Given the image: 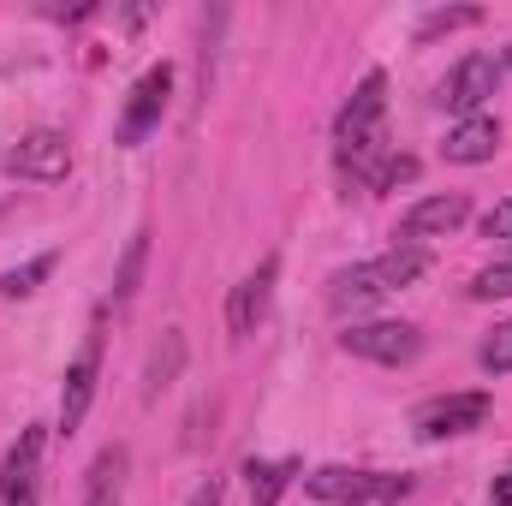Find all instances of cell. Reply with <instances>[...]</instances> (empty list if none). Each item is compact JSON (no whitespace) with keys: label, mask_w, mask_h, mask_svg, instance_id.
Returning <instances> with one entry per match:
<instances>
[{"label":"cell","mask_w":512,"mask_h":506,"mask_svg":"<svg viewBox=\"0 0 512 506\" xmlns=\"http://www.w3.org/2000/svg\"><path fill=\"white\" fill-rule=\"evenodd\" d=\"M304 489L322 506H399L411 495V477L393 471H352V465H322L304 477Z\"/></svg>","instance_id":"6da1fadb"},{"label":"cell","mask_w":512,"mask_h":506,"mask_svg":"<svg viewBox=\"0 0 512 506\" xmlns=\"http://www.w3.org/2000/svg\"><path fill=\"white\" fill-rule=\"evenodd\" d=\"M340 346L364 364H382V370H405V364L423 358V334L411 322H352L340 334Z\"/></svg>","instance_id":"7a4b0ae2"},{"label":"cell","mask_w":512,"mask_h":506,"mask_svg":"<svg viewBox=\"0 0 512 506\" xmlns=\"http://www.w3.org/2000/svg\"><path fill=\"white\" fill-rule=\"evenodd\" d=\"M96 381H102V310L90 316L84 346H78V358L66 364V387H60V435H78V423L90 417Z\"/></svg>","instance_id":"3957f363"},{"label":"cell","mask_w":512,"mask_h":506,"mask_svg":"<svg viewBox=\"0 0 512 506\" xmlns=\"http://www.w3.org/2000/svg\"><path fill=\"white\" fill-rule=\"evenodd\" d=\"M6 173L12 179H36V185H60L72 173V143L66 131H24L12 149H6Z\"/></svg>","instance_id":"277c9868"},{"label":"cell","mask_w":512,"mask_h":506,"mask_svg":"<svg viewBox=\"0 0 512 506\" xmlns=\"http://www.w3.org/2000/svg\"><path fill=\"white\" fill-rule=\"evenodd\" d=\"M483 417H489V393H441V399H423L411 411V429L423 441H447V435L483 429Z\"/></svg>","instance_id":"5b68a950"},{"label":"cell","mask_w":512,"mask_h":506,"mask_svg":"<svg viewBox=\"0 0 512 506\" xmlns=\"http://www.w3.org/2000/svg\"><path fill=\"white\" fill-rule=\"evenodd\" d=\"M495 84H501V60H489V54H465L453 72H447V84H441V108L447 114H459V120H477L483 114V102L495 96Z\"/></svg>","instance_id":"8992f818"},{"label":"cell","mask_w":512,"mask_h":506,"mask_svg":"<svg viewBox=\"0 0 512 506\" xmlns=\"http://www.w3.org/2000/svg\"><path fill=\"white\" fill-rule=\"evenodd\" d=\"M167 96H173V66L161 60V66H149V72L131 84V102H126V114H120V143H126V149H137L149 131L161 126Z\"/></svg>","instance_id":"52a82bcc"},{"label":"cell","mask_w":512,"mask_h":506,"mask_svg":"<svg viewBox=\"0 0 512 506\" xmlns=\"http://www.w3.org/2000/svg\"><path fill=\"white\" fill-rule=\"evenodd\" d=\"M465 221H471V203H465V191H435V197H423V203H411V209L399 215V245L447 239V233H459Z\"/></svg>","instance_id":"ba28073f"},{"label":"cell","mask_w":512,"mask_h":506,"mask_svg":"<svg viewBox=\"0 0 512 506\" xmlns=\"http://www.w3.org/2000/svg\"><path fill=\"white\" fill-rule=\"evenodd\" d=\"M274 280H280V262L262 256L251 274L233 286V298H227V334H233V340H251L256 328H262V316H268V304H274Z\"/></svg>","instance_id":"9c48e42d"},{"label":"cell","mask_w":512,"mask_h":506,"mask_svg":"<svg viewBox=\"0 0 512 506\" xmlns=\"http://www.w3.org/2000/svg\"><path fill=\"white\" fill-rule=\"evenodd\" d=\"M126 471H131V447L126 441H108V447L90 459V471H84V506H120Z\"/></svg>","instance_id":"30bf717a"},{"label":"cell","mask_w":512,"mask_h":506,"mask_svg":"<svg viewBox=\"0 0 512 506\" xmlns=\"http://www.w3.org/2000/svg\"><path fill=\"white\" fill-rule=\"evenodd\" d=\"M36 471H42V429H24V435L12 441L6 465H0V501L30 495V489H36Z\"/></svg>","instance_id":"8fae6325"},{"label":"cell","mask_w":512,"mask_h":506,"mask_svg":"<svg viewBox=\"0 0 512 506\" xmlns=\"http://www.w3.org/2000/svg\"><path fill=\"white\" fill-rule=\"evenodd\" d=\"M495 149H501V126H495L489 114L459 120V126L447 131V161H459V167H477V161H489Z\"/></svg>","instance_id":"7c38bea8"},{"label":"cell","mask_w":512,"mask_h":506,"mask_svg":"<svg viewBox=\"0 0 512 506\" xmlns=\"http://www.w3.org/2000/svg\"><path fill=\"white\" fill-rule=\"evenodd\" d=\"M185 358H191V346H185V328H167V334H161V346L149 352V370H143V393L155 399L161 387H173V381L185 376Z\"/></svg>","instance_id":"4fadbf2b"},{"label":"cell","mask_w":512,"mask_h":506,"mask_svg":"<svg viewBox=\"0 0 512 506\" xmlns=\"http://www.w3.org/2000/svg\"><path fill=\"white\" fill-rule=\"evenodd\" d=\"M245 477H251V506H274L286 495V483L298 477V465H292V459H280V465H274V459H251Z\"/></svg>","instance_id":"5bb4252c"},{"label":"cell","mask_w":512,"mask_h":506,"mask_svg":"<svg viewBox=\"0 0 512 506\" xmlns=\"http://www.w3.org/2000/svg\"><path fill=\"white\" fill-rule=\"evenodd\" d=\"M423 268H429V251H423V245H393V251L376 256V274H382V286H387V292L411 286V280H417Z\"/></svg>","instance_id":"9a60e30c"},{"label":"cell","mask_w":512,"mask_h":506,"mask_svg":"<svg viewBox=\"0 0 512 506\" xmlns=\"http://www.w3.org/2000/svg\"><path fill=\"white\" fill-rule=\"evenodd\" d=\"M143 262H149V233L137 227L126 239V256H120V268H114V304L126 310L131 298H137V280H143Z\"/></svg>","instance_id":"2e32d148"},{"label":"cell","mask_w":512,"mask_h":506,"mask_svg":"<svg viewBox=\"0 0 512 506\" xmlns=\"http://www.w3.org/2000/svg\"><path fill=\"white\" fill-rule=\"evenodd\" d=\"M471 24H483V12H477V6H441V12H429V18L417 24V42H435V36L471 30Z\"/></svg>","instance_id":"e0dca14e"},{"label":"cell","mask_w":512,"mask_h":506,"mask_svg":"<svg viewBox=\"0 0 512 506\" xmlns=\"http://www.w3.org/2000/svg\"><path fill=\"white\" fill-rule=\"evenodd\" d=\"M48 274H54V251H48V256H30L24 268L0 274V298H30V292H36V286H42Z\"/></svg>","instance_id":"ac0fdd59"},{"label":"cell","mask_w":512,"mask_h":506,"mask_svg":"<svg viewBox=\"0 0 512 506\" xmlns=\"http://www.w3.org/2000/svg\"><path fill=\"white\" fill-rule=\"evenodd\" d=\"M405 179H417V161H411V155H393V149H387L382 161L370 167V179H364V185H370V191H393V185H405Z\"/></svg>","instance_id":"d6986e66"},{"label":"cell","mask_w":512,"mask_h":506,"mask_svg":"<svg viewBox=\"0 0 512 506\" xmlns=\"http://www.w3.org/2000/svg\"><path fill=\"white\" fill-rule=\"evenodd\" d=\"M483 370H489V376H512V322H501V328L483 340Z\"/></svg>","instance_id":"ffe728a7"},{"label":"cell","mask_w":512,"mask_h":506,"mask_svg":"<svg viewBox=\"0 0 512 506\" xmlns=\"http://www.w3.org/2000/svg\"><path fill=\"white\" fill-rule=\"evenodd\" d=\"M471 298H512V262H495L471 280Z\"/></svg>","instance_id":"44dd1931"},{"label":"cell","mask_w":512,"mask_h":506,"mask_svg":"<svg viewBox=\"0 0 512 506\" xmlns=\"http://www.w3.org/2000/svg\"><path fill=\"white\" fill-rule=\"evenodd\" d=\"M483 239H512V197L483 215Z\"/></svg>","instance_id":"7402d4cb"},{"label":"cell","mask_w":512,"mask_h":506,"mask_svg":"<svg viewBox=\"0 0 512 506\" xmlns=\"http://www.w3.org/2000/svg\"><path fill=\"white\" fill-rule=\"evenodd\" d=\"M489 501H495V506H512V471H501V477L489 483Z\"/></svg>","instance_id":"603a6c76"},{"label":"cell","mask_w":512,"mask_h":506,"mask_svg":"<svg viewBox=\"0 0 512 506\" xmlns=\"http://www.w3.org/2000/svg\"><path fill=\"white\" fill-rule=\"evenodd\" d=\"M191 506H221V477H209V483L191 495Z\"/></svg>","instance_id":"cb8c5ba5"},{"label":"cell","mask_w":512,"mask_h":506,"mask_svg":"<svg viewBox=\"0 0 512 506\" xmlns=\"http://www.w3.org/2000/svg\"><path fill=\"white\" fill-rule=\"evenodd\" d=\"M0 506H36V489L30 495H12V501H0Z\"/></svg>","instance_id":"d4e9b609"},{"label":"cell","mask_w":512,"mask_h":506,"mask_svg":"<svg viewBox=\"0 0 512 506\" xmlns=\"http://www.w3.org/2000/svg\"><path fill=\"white\" fill-rule=\"evenodd\" d=\"M501 66H512V48H507V54H501Z\"/></svg>","instance_id":"484cf974"}]
</instances>
